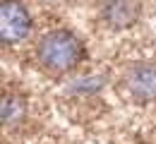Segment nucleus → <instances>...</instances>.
Wrapping results in <instances>:
<instances>
[{
  "instance_id": "nucleus-4",
  "label": "nucleus",
  "mask_w": 156,
  "mask_h": 144,
  "mask_svg": "<svg viewBox=\"0 0 156 144\" xmlns=\"http://www.w3.org/2000/svg\"><path fill=\"white\" fill-rule=\"evenodd\" d=\"M142 17L139 0H106L101 7V22L111 31H125L135 26Z\"/></svg>"
},
{
  "instance_id": "nucleus-2",
  "label": "nucleus",
  "mask_w": 156,
  "mask_h": 144,
  "mask_svg": "<svg viewBox=\"0 0 156 144\" xmlns=\"http://www.w3.org/2000/svg\"><path fill=\"white\" fill-rule=\"evenodd\" d=\"M31 12L22 0H2L0 2V39L5 46H17L27 41L31 34Z\"/></svg>"
},
{
  "instance_id": "nucleus-1",
  "label": "nucleus",
  "mask_w": 156,
  "mask_h": 144,
  "mask_svg": "<svg viewBox=\"0 0 156 144\" xmlns=\"http://www.w3.org/2000/svg\"><path fill=\"white\" fill-rule=\"evenodd\" d=\"M36 62L43 72L62 77L75 72L84 60V43L70 29H51L36 43Z\"/></svg>"
},
{
  "instance_id": "nucleus-5",
  "label": "nucleus",
  "mask_w": 156,
  "mask_h": 144,
  "mask_svg": "<svg viewBox=\"0 0 156 144\" xmlns=\"http://www.w3.org/2000/svg\"><path fill=\"white\" fill-rule=\"evenodd\" d=\"M27 115V101L20 94H5L0 103V120L2 125H17Z\"/></svg>"
},
{
  "instance_id": "nucleus-3",
  "label": "nucleus",
  "mask_w": 156,
  "mask_h": 144,
  "mask_svg": "<svg viewBox=\"0 0 156 144\" xmlns=\"http://www.w3.org/2000/svg\"><path fill=\"white\" fill-rule=\"evenodd\" d=\"M125 86L137 103L156 101V65L154 62H132L125 72Z\"/></svg>"
}]
</instances>
